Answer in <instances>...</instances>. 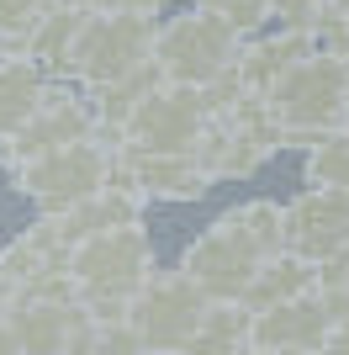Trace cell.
Instances as JSON below:
<instances>
[{
	"label": "cell",
	"instance_id": "obj_1",
	"mask_svg": "<svg viewBox=\"0 0 349 355\" xmlns=\"http://www.w3.org/2000/svg\"><path fill=\"white\" fill-rule=\"evenodd\" d=\"M344 85H349V59L312 48L265 90L270 122L280 133V148H307L323 133L344 128Z\"/></svg>",
	"mask_w": 349,
	"mask_h": 355
},
{
	"label": "cell",
	"instance_id": "obj_2",
	"mask_svg": "<svg viewBox=\"0 0 349 355\" xmlns=\"http://www.w3.org/2000/svg\"><path fill=\"white\" fill-rule=\"evenodd\" d=\"M154 260V239L143 234V223H122V228H101L69 244L64 254V276H69L74 297L90 313H127L132 286L143 282Z\"/></svg>",
	"mask_w": 349,
	"mask_h": 355
},
{
	"label": "cell",
	"instance_id": "obj_3",
	"mask_svg": "<svg viewBox=\"0 0 349 355\" xmlns=\"http://www.w3.org/2000/svg\"><path fill=\"white\" fill-rule=\"evenodd\" d=\"M148 43H154V16L116 11V6L85 11L80 27H74V37H69V53H64V74L80 90L111 85V80L132 74L148 59Z\"/></svg>",
	"mask_w": 349,
	"mask_h": 355
},
{
	"label": "cell",
	"instance_id": "obj_4",
	"mask_svg": "<svg viewBox=\"0 0 349 355\" xmlns=\"http://www.w3.org/2000/svg\"><path fill=\"white\" fill-rule=\"evenodd\" d=\"M238 43H244V37L233 27H222L217 16H206L202 6H190V11H180V16L154 21L148 59L159 69V80H174V85H212L217 74L233 69Z\"/></svg>",
	"mask_w": 349,
	"mask_h": 355
},
{
	"label": "cell",
	"instance_id": "obj_5",
	"mask_svg": "<svg viewBox=\"0 0 349 355\" xmlns=\"http://www.w3.org/2000/svg\"><path fill=\"white\" fill-rule=\"evenodd\" d=\"M111 159H116V144H106L101 133L90 138H74V144H58L37 159H21L11 170L16 191L37 202V212H58L80 202V196L101 191L106 180H111Z\"/></svg>",
	"mask_w": 349,
	"mask_h": 355
},
{
	"label": "cell",
	"instance_id": "obj_6",
	"mask_svg": "<svg viewBox=\"0 0 349 355\" xmlns=\"http://www.w3.org/2000/svg\"><path fill=\"white\" fill-rule=\"evenodd\" d=\"M202 308H206V292L190 282L186 270L154 266L127 297V324L138 329L143 350H186Z\"/></svg>",
	"mask_w": 349,
	"mask_h": 355
},
{
	"label": "cell",
	"instance_id": "obj_7",
	"mask_svg": "<svg viewBox=\"0 0 349 355\" xmlns=\"http://www.w3.org/2000/svg\"><path fill=\"white\" fill-rule=\"evenodd\" d=\"M202 122H206V90L159 80V85L127 112L116 144L132 148V154H180V148H196Z\"/></svg>",
	"mask_w": 349,
	"mask_h": 355
},
{
	"label": "cell",
	"instance_id": "obj_8",
	"mask_svg": "<svg viewBox=\"0 0 349 355\" xmlns=\"http://www.w3.org/2000/svg\"><path fill=\"white\" fill-rule=\"evenodd\" d=\"M6 329H11L16 350L64 355V350H90L96 313L74 292H27L6 308Z\"/></svg>",
	"mask_w": 349,
	"mask_h": 355
},
{
	"label": "cell",
	"instance_id": "obj_9",
	"mask_svg": "<svg viewBox=\"0 0 349 355\" xmlns=\"http://www.w3.org/2000/svg\"><path fill=\"white\" fill-rule=\"evenodd\" d=\"M260 260H265V250L222 212V218H212L202 234L186 244L180 270H186L206 297H244V286H249V276H254Z\"/></svg>",
	"mask_w": 349,
	"mask_h": 355
},
{
	"label": "cell",
	"instance_id": "obj_10",
	"mask_svg": "<svg viewBox=\"0 0 349 355\" xmlns=\"http://www.w3.org/2000/svg\"><path fill=\"white\" fill-rule=\"evenodd\" d=\"M349 244V191L334 186H307L280 207V250L302 254L312 266H323L328 254Z\"/></svg>",
	"mask_w": 349,
	"mask_h": 355
},
{
	"label": "cell",
	"instance_id": "obj_11",
	"mask_svg": "<svg viewBox=\"0 0 349 355\" xmlns=\"http://www.w3.org/2000/svg\"><path fill=\"white\" fill-rule=\"evenodd\" d=\"M90 133H96V106H90L85 90H64V96H58V90H43L37 112H32L11 138H0V164L16 170L21 159H37L48 148L90 138Z\"/></svg>",
	"mask_w": 349,
	"mask_h": 355
},
{
	"label": "cell",
	"instance_id": "obj_12",
	"mask_svg": "<svg viewBox=\"0 0 349 355\" xmlns=\"http://www.w3.org/2000/svg\"><path fill=\"white\" fill-rule=\"evenodd\" d=\"M111 180H127L132 191H143V202H202L212 191V175L202 170V159L180 148V154H132L116 144Z\"/></svg>",
	"mask_w": 349,
	"mask_h": 355
},
{
	"label": "cell",
	"instance_id": "obj_13",
	"mask_svg": "<svg viewBox=\"0 0 349 355\" xmlns=\"http://www.w3.org/2000/svg\"><path fill=\"white\" fill-rule=\"evenodd\" d=\"M334 324V313L323 302V292H296L280 297L270 308H254L249 318V350H323V334Z\"/></svg>",
	"mask_w": 349,
	"mask_h": 355
},
{
	"label": "cell",
	"instance_id": "obj_14",
	"mask_svg": "<svg viewBox=\"0 0 349 355\" xmlns=\"http://www.w3.org/2000/svg\"><path fill=\"white\" fill-rule=\"evenodd\" d=\"M312 32L302 27H280V32H249L244 43H238V53H233V80H238V90H254V96H265V90L276 85L280 74L291 69V64L302 59V53H312Z\"/></svg>",
	"mask_w": 349,
	"mask_h": 355
},
{
	"label": "cell",
	"instance_id": "obj_15",
	"mask_svg": "<svg viewBox=\"0 0 349 355\" xmlns=\"http://www.w3.org/2000/svg\"><path fill=\"white\" fill-rule=\"evenodd\" d=\"M43 90H48V74L27 53H0V138H11L37 112Z\"/></svg>",
	"mask_w": 349,
	"mask_h": 355
},
{
	"label": "cell",
	"instance_id": "obj_16",
	"mask_svg": "<svg viewBox=\"0 0 349 355\" xmlns=\"http://www.w3.org/2000/svg\"><path fill=\"white\" fill-rule=\"evenodd\" d=\"M312 286H318V266L302 260V254H291V250H276L254 266V276H249V286H244V302L249 308H270L280 297L312 292Z\"/></svg>",
	"mask_w": 349,
	"mask_h": 355
},
{
	"label": "cell",
	"instance_id": "obj_17",
	"mask_svg": "<svg viewBox=\"0 0 349 355\" xmlns=\"http://www.w3.org/2000/svg\"><path fill=\"white\" fill-rule=\"evenodd\" d=\"M249 318H254V308L244 297H206L186 350H249Z\"/></svg>",
	"mask_w": 349,
	"mask_h": 355
},
{
	"label": "cell",
	"instance_id": "obj_18",
	"mask_svg": "<svg viewBox=\"0 0 349 355\" xmlns=\"http://www.w3.org/2000/svg\"><path fill=\"white\" fill-rule=\"evenodd\" d=\"M80 16H85V11L58 6V0H53V6H43V11H37V21L21 32L16 53H27V59L37 64L43 74L64 69V53H69V37H74V27H80Z\"/></svg>",
	"mask_w": 349,
	"mask_h": 355
},
{
	"label": "cell",
	"instance_id": "obj_19",
	"mask_svg": "<svg viewBox=\"0 0 349 355\" xmlns=\"http://www.w3.org/2000/svg\"><path fill=\"white\" fill-rule=\"evenodd\" d=\"M302 180H307V186H334V191H349V128H334V133H323L318 144H307Z\"/></svg>",
	"mask_w": 349,
	"mask_h": 355
},
{
	"label": "cell",
	"instance_id": "obj_20",
	"mask_svg": "<svg viewBox=\"0 0 349 355\" xmlns=\"http://www.w3.org/2000/svg\"><path fill=\"white\" fill-rule=\"evenodd\" d=\"M206 16H217L222 27H233L238 37H249V32H260L265 21H270V11H265V0H196Z\"/></svg>",
	"mask_w": 349,
	"mask_h": 355
},
{
	"label": "cell",
	"instance_id": "obj_21",
	"mask_svg": "<svg viewBox=\"0 0 349 355\" xmlns=\"http://www.w3.org/2000/svg\"><path fill=\"white\" fill-rule=\"evenodd\" d=\"M265 11H270V21L276 27H302V32H312L328 16V6L323 0H265Z\"/></svg>",
	"mask_w": 349,
	"mask_h": 355
},
{
	"label": "cell",
	"instance_id": "obj_22",
	"mask_svg": "<svg viewBox=\"0 0 349 355\" xmlns=\"http://www.w3.org/2000/svg\"><path fill=\"white\" fill-rule=\"evenodd\" d=\"M43 6H53V0H0V37L16 48V43H21V32L37 21Z\"/></svg>",
	"mask_w": 349,
	"mask_h": 355
},
{
	"label": "cell",
	"instance_id": "obj_23",
	"mask_svg": "<svg viewBox=\"0 0 349 355\" xmlns=\"http://www.w3.org/2000/svg\"><path fill=\"white\" fill-rule=\"evenodd\" d=\"M106 6H116V11H138V16H159L170 0H106Z\"/></svg>",
	"mask_w": 349,
	"mask_h": 355
},
{
	"label": "cell",
	"instance_id": "obj_24",
	"mask_svg": "<svg viewBox=\"0 0 349 355\" xmlns=\"http://www.w3.org/2000/svg\"><path fill=\"white\" fill-rule=\"evenodd\" d=\"M58 6H74V11H101L106 0H58Z\"/></svg>",
	"mask_w": 349,
	"mask_h": 355
},
{
	"label": "cell",
	"instance_id": "obj_25",
	"mask_svg": "<svg viewBox=\"0 0 349 355\" xmlns=\"http://www.w3.org/2000/svg\"><path fill=\"white\" fill-rule=\"evenodd\" d=\"M323 6H328V11H349V0H323Z\"/></svg>",
	"mask_w": 349,
	"mask_h": 355
},
{
	"label": "cell",
	"instance_id": "obj_26",
	"mask_svg": "<svg viewBox=\"0 0 349 355\" xmlns=\"http://www.w3.org/2000/svg\"><path fill=\"white\" fill-rule=\"evenodd\" d=\"M344 128H349V85H344Z\"/></svg>",
	"mask_w": 349,
	"mask_h": 355
},
{
	"label": "cell",
	"instance_id": "obj_27",
	"mask_svg": "<svg viewBox=\"0 0 349 355\" xmlns=\"http://www.w3.org/2000/svg\"><path fill=\"white\" fill-rule=\"evenodd\" d=\"M339 286H349V276H344V282H339Z\"/></svg>",
	"mask_w": 349,
	"mask_h": 355
}]
</instances>
